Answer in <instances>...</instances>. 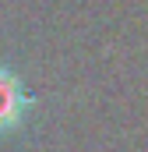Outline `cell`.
<instances>
[{
	"instance_id": "1",
	"label": "cell",
	"mask_w": 148,
	"mask_h": 152,
	"mask_svg": "<svg viewBox=\"0 0 148 152\" xmlns=\"http://www.w3.org/2000/svg\"><path fill=\"white\" fill-rule=\"evenodd\" d=\"M28 106H32V96L25 92L21 78L14 75L11 67L0 64V138L14 134V131L25 124Z\"/></svg>"
}]
</instances>
